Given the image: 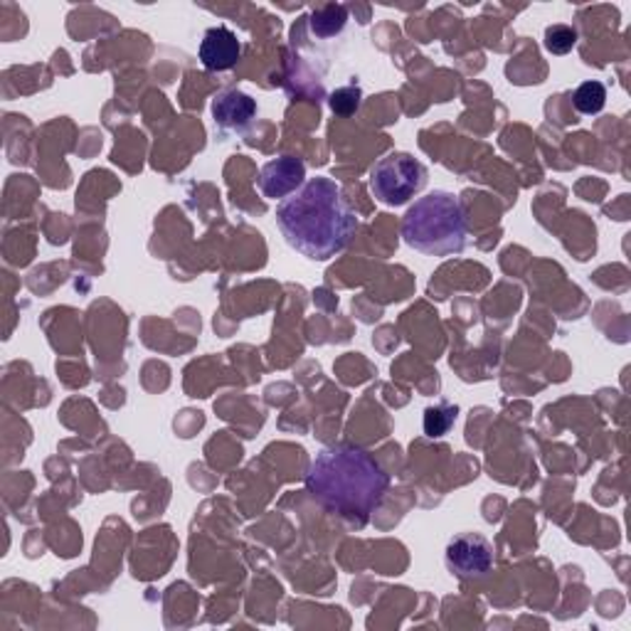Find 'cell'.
<instances>
[{"instance_id": "obj_1", "label": "cell", "mask_w": 631, "mask_h": 631, "mask_svg": "<svg viewBox=\"0 0 631 631\" xmlns=\"http://www.w3.org/2000/svg\"><path fill=\"white\" fill-rule=\"evenodd\" d=\"M276 225L296 252L326 262L348 247L358 220L336 181L314 179L276 207Z\"/></svg>"}, {"instance_id": "obj_2", "label": "cell", "mask_w": 631, "mask_h": 631, "mask_svg": "<svg viewBox=\"0 0 631 631\" xmlns=\"http://www.w3.org/2000/svg\"><path fill=\"white\" fill-rule=\"evenodd\" d=\"M390 479L368 451L353 445L326 447L316 454L306 474V491L348 523H368L380 508Z\"/></svg>"}, {"instance_id": "obj_3", "label": "cell", "mask_w": 631, "mask_h": 631, "mask_svg": "<svg viewBox=\"0 0 631 631\" xmlns=\"http://www.w3.org/2000/svg\"><path fill=\"white\" fill-rule=\"evenodd\" d=\"M403 237L429 257H449L467 247V213L454 193L435 191L415 201L403 217Z\"/></svg>"}, {"instance_id": "obj_4", "label": "cell", "mask_w": 631, "mask_h": 631, "mask_svg": "<svg viewBox=\"0 0 631 631\" xmlns=\"http://www.w3.org/2000/svg\"><path fill=\"white\" fill-rule=\"evenodd\" d=\"M427 185V169L409 153L395 151L373 165L370 191L383 205H405Z\"/></svg>"}, {"instance_id": "obj_5", "label": "cell", "mask_w": 631, "mask_h": 631, "mask_svg": "<svg viewBox=\"0 0 631 631\" xmlns=\"http://www.w3.org/2000/svg\"><path fill=\"white\" fill-rule=\"evenodd\" d=\"M447 568L461 580H474L489 574L493 568L491 542L479 533H459L447 546Z\"/></svg>"}, {"instance_id": "obj_6", "label": "cell", "mask_w": 631, "mask_h": 631, "mask_svg": "<svg viewBox=\"0 0 631 631\" xmlns=\"http://www.w3.org/2000/svg\"><path fill=\"white\" fill-rule=\"evenodd\" d=\"M306 165L302 159L279 156L264 165L259 173V191L269 201H286L304 185Z\"/></svg>"}, {"instance_id": "obj_7", "label": "cell", "mask_w": 631, "mask_h": 631, "mask_svg": "<svg viewBox=\"0 0 631 631\" xmlns=\"http://www.w3.org/2000/svg\"><path fill=\"white\" fill-rule=\"evenodd\" d=\"M242 45L235 32L225 26L205 30L201 42V62L210 72H227L237 64Z\"/></svg>"}, {"instance_id": "obj_8", "label": "cell", "mask_w": 631, "mask_h": 631, "mask_svg": "<svg viewBox=\"0 0 631 631\" xmlns=\"http://www.w3.org/2000/svg\"><path fill=\"white\" fill-rule=\"evenodd\" d=\"M213 119L223 131H245L257 119V102L240 90H225L213 99Z\"/></svg>"}, {"instance_id": "obj_9", "label": "cell", "mask_w": 631, "mask_h": 631, "mask_svg": "<svg viewBox=\"0 0 631 631\" xmlns=\"http://www.w3.org/2000/svg\"><path fill=\"white\" fill-rule=\"evenodd\" d=\"M346 26H348V8L340 3L318 8L314 10L312 18H308V28H312L314 35L320 40H330L340 35Z\"/></svg>"}, {"instance_id": "obj_10", "label": "cell", "mask_w": 631, "mask_h": 631, "mask_svg": "<svg viewBox=\"0 0 631 631\" xmlns=\"http://www.w3.org/2000/svg\"><path fill=\"white\" fill-rule=\"evenodd\" d=\"M572 104L580 114H587V116L600 114L607 104V86L597 80L580 84L572 94Z\"/></svg>"}, {"instance_id": "obj_11", "label": "cell", "mask_w": 631, "mask_h": 631, "mask_svg": "<svg viewBox=\"0 0 631 631\" xmlns=\"http://www.w3.org/2000/svg\"><path fill=\"white\" fill-rule=\"evenodd\" d=\"M454 423H457V407L451 405L429 407L425 413V435L431 439L445 437Z\"/></svg>"}, {"instance_id": "obj_12", "label": "cell", "mask_w": 631, "mask_h": 631, "mask_svg": "<svg viewBox=\"0 0 631 631\" xmlns=\"http://www.w3.org/2000/svg\"><path fill=\"white\" fill-rule=\"evenodd\" d=\"M360 102H363L360 86L350 84V86H340V90L330 94L328 106H330V112L338 116H353L360 109Z\"/></svg>"}, {"instance_id": "obj_13", "label": "cell", "mask_w": 631, "mask_h": 631, "mask_svg": "<svg viewBox=\"0 0 631 631\" xmlns=\"http://www.w3.org/2000/svg\"><path fill=\"white\" fill-rule=\"evenodd\" d=\"M578 45V30L570 26H550L546 30V50L552 54H568Z\"/></svg>"}]
</instances>
